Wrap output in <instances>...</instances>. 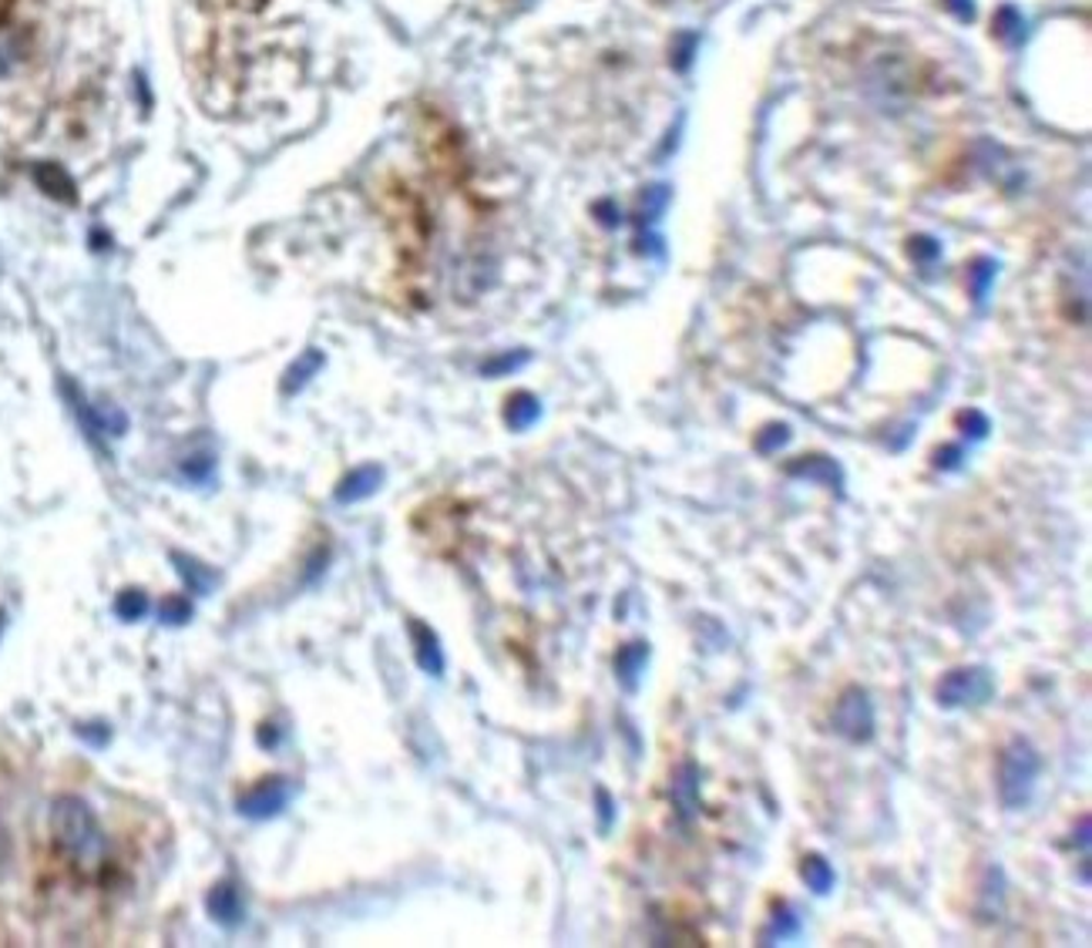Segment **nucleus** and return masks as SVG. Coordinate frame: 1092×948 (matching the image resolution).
Segmentation results:
<instances>
[{
	"mask_svg": "<svg viewBox=\"0 0 1092 948\" xmlns=\"http://www.w3.org/2000/svg\"><path fill=\"white\" fill-rule=\"evenodd\" d=\"M51 841L74 878H97L108 865V841L81 797H61L51 808Z\"/></svg>",
	"mask_w": 1092,
	"mask_h": 948,
	"instance_id": "obj_1",
	"label": "nucleus"
},
{
	"mask_svg": "<svg viewBox=\"0 0 1092 948\" xmlns=\"http://www.w3.org/2000/svg\"><path fill=\"white\" fill-rule=\"evenodd\" d=\"M1038 754L1028 740H1012L999 757V797L1009 811H1022L1032 801L1038 780Z\"/></svg>",
	"mask_w": 1092,
	"mask_h": 948,
	"instance_id": "obj_2",
	"label": "nucleus"
},
{
	"mask_svg": "<svg viewBox=\"0 0 1092 948\" xmlns=\"http://www.w3.org/2000/svg\"><path fill=\"white\" fill-rule=\"evenodd\" d=\"M991 693H996V679H991V673L985 666H962V670H952L941 676L934 696H938V704L945 707V710H962V707H981L991 700Z\"/></svg>",
	"mask_w": 1092,
	"mask_h": 948,
	"instance_id": "obj_3",
	"label": "nucleus"
},
{
	"mask_svg": "<svg viewBox=\"0 0 1092 948\" xmlns=\"http://www.w3.org/2000/svg\"><path fill=\"white\" fill-rule=\"evenodd\" d=\"M834 730L840 736H848L854 743H864L874 736V707L867 700V693L851 686L848 693L840 696L837 707H834Z\"/></svg>",
	"mask_w": 1092,
	"mask_h": 948,
	"instance_id": "obj_4",
	"label": "nucleus"
},
{
	"mask_svg": "<svg viewBox=\"0 0 1092 948\" xmlns=\"http://www.w3.org/2000/svg\"><path fill=\"white\" fill-rule=\"evenodd\" d=\"M242 814H253V818H273L286 808V784L279 777H269L266 784H260L253 793H245L239 801Z\"/></svg>",
	"mask_w": 1092,
	"mask_h": 948,
	"instance_id": "obj_5",
	"label": "nucleus"
},
{
	"mask_svg": "<svg viewBox=\"0 0 1092 948\" xmlns=\"http://www.w3.org/2000/svg\"><path fill=\"white\" fill-rule=\"evenodd\" d=\"M380 481H383V468H377V465H364V468L350 471V475H346V478L340 481V488H336V502H343V505L364 502V498H370V494L380 488Z\"/></svg>",
	"mask_w": 1092,
	"mask_h": 948,
	"instance_id": "obj_6",
	"label": "nucleus"
},
{
	"mask_svg": "<svg viewBox=\"0 0 1092 948\" xmlns=\"http://www.w3.org/2000/svg\"><path fill=\"white\" fill-rule=\"evenodd\" d=\"M786 475L790 478H804V481H814V484H827V488H837L843 481L840 468L824 458V455H804L797 461H790L786 465Z\"/></svg>",
	"mask_w": 1092,
	"mask_h": 948,
	"instance_id": "obj_7",
	"label": "nucleus"
},
{
	"mask_svg": "<svg viewBox=\"0 0 1092 948\" xmlns=\"http://www.w3.org/2000/svg\"><path fill=\"white\" fill-rule=\"evenodd\" d=\"M411 636H414V656H417V666L430 676H440L444 673V650H440V642L434 636L430 626L424 623H411Z\"/></svg>",
	"mask_w": 1092,
	"mask_h": 948,
	"instance_id": "obj_8",
	"label": "nucleus"
},
{
	"mask_svg": "<svg viewBox=\"0 0 1092 948\" xmlns=\"http://www.w3.org/2000/svg\"><path fill=\"white\" fill-rule=\"evenodd\" d=\"M645 663H650V646L645 642H629L619 650L616 656V676L625 689H635L642 673H645Z\"/></svg>",
	"mask_w": 1092,
	"mask_h": 948,
	"instance_id": "obj_9",
	"label": "nucleus"
},
{
	"mask_svg": "<svg viewBox=\"0 0 1092 948\" xmlns=\"http://www.w3.org/2000/svg\"><path fill=\"white\" fill-rule=\"evenodd\" d=\"M538 418H541V408H538V401H534L531 393H515V397H508L505 421H508L511 431H528Z\"/></svg>",
	"mask_w": 1092,
	"mask_h": 948,
	"instance_id": "obj_10",
	"label": "nucleus"
},
{
	"mask_svg": "<svg viewBox=\"0 0 1092 948\" xmlns=\"http://www.w3.org/2000/svg\"><path fill=\"white\" fill-rule=\"evenodd\" d=\"M801 875H804V881H807V888H811L814 894H827V891L834 888V881H837L830 861L820 858V855H807V858L801 861Z\"/></svg>",
	"mask_w": 1092,
	"mask_h": 948,
	"instance_id": "obj_11",
	"label": "nucleus"
},
{
	"mask_svg": "<svg viewBox=\"0 0 1092 948\" xmlns=\"http://www.w3.org/2000/svg\"><path fill=\"white\" fill-rule=\"evenodd\" d=\"M209 912H212L216 922H222V925L239 922L242 909H239V898H235V888H232V884H216V888H212V894H209Z\"/></svg>",
	"mask_w": 1092,
	"mask_h": 948,
	"instance_id": "obj_12",
	"label": "nucleus"
},
{
	"mask_svg": "<svg viewBox=\"0 0 1092 948\" xmlns=\"http://www.w3.org/2000/svg\"><path fill=\"white\" fill-rule=\"evenodd\" d=\"M801 935V918L797 915H793L786 905L770 918V925L763 928V945H777V941H790V938H797Z\"/></svg>",
	"mask_w": 1092,
	"mask_h": 948,
	"instance_id": "obj_13",
	"label": "nucleus"
},
{
	"mask_svg": "<svg viewBox=\"0 0 1092 948\" xmlns=\"http://www.w3.org/2000/svg\"><path fill=\"white\" fill-rule=\"evenodd\" d=\"M692 777H697V767L686 764L682 774L673 780V793H676V801H679V808H682L686 818L697 811V780H692Z\"/></svg>",
	"mask_w": 1092,
	"mask_h": 948,
	"instance_id": "obj_14",
	"label": "nucleus"
},
{
	"mask_svg": "<svg viewBox=\"0 0 1092 948\" xmlns=\"http://www.w3.org/2000/svg\"><path fill=\"white\" fill-rule=\"evenodd\" d=\"M786 441H790V427L786 424H770V427H763L757 434V452L760 455H773V452H780Z\"/></svg>",
	"mask_w": 1092,
	"mask_h": 948,
	"instance_id": "obj_15",
	"label": "nucleus"
},
{
	"mask_svg": "<svg viewBox=\"0 0 1092 948\" xmlns=\"http://www.w3.org/2000/svg\"><path fill=\"white\" fill-rule=\"evenodd\" d=\"M115 609H118V616H122V619L135 623V619H141V616H145V609H148V598H145L141 592H125V595L118 598V603H115Z\"/></svg>",
	"mask_w": 1092,
	"mask_h": 948,
	"instance_id": "obj_16",
	"label": "nucleus"
},
{
	"mask_svg": "<svg viewBox=\"0 0 1092 948\" xmlns=\"http://www.w3.org/2000/svg\"><path fill=\"white\" fill-rule=\"evenodd\" d=\"M962 458H965V452H962L958 444H945V447H938V452H934V465L945 468V471L962 468Z\"/></svg>",
	"mask_w": 1092,
	"mask_h": 948,
	"instance_id": "obj_17",
	"label": "nucleus"
},
{
	"mask_svg": "<svg viewBox=\"0 0 1092 948\" xmlns=\"http://www.w3.org/2000/svg\"><path fill=\"white\" fill-rule=\"evenodd\" d=\"M962 424H965V437H972V441H981L985 434H988V418L985 414H978V411H968V414H962Z\"/></svg>",
	"mask_w": 1092,
	"mask_h": 948,
	"instance_id": "obj_18",
	"label": "nucleus"
},
{
	"mask_svg": "<svg viewBox=\"0 0 1092 948\" xmlns=\"http://www.w3.org/2000/svg\"><path fill=\"white\" fill-rule=\"evenodd\" d=\"M188 616V603H179V598H169V603L162 606V619L165 623H182Z\"/></svg>",
	"mask_w": 1092,
	"mask_h": 948,
	"instance_id": "obj_19",
	"label": "nucleus"
}]
</instances>
